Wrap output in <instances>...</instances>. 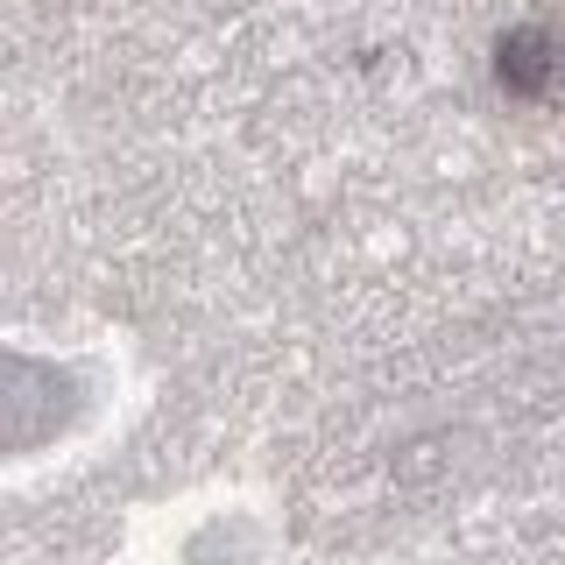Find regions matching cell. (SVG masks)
<instances>
[{
    "mask_svg": "<svg viewBox=\"0 0 565 565\" xmlns=\"http://www.w3.org/2000/svg\"><path fill=\"white\" fill-rule=\"evenodd\" d=\"M494 85L509 99H552L565 85V43H552L544 29H509L494 43Z\"/></svg>",
    "mask_w": 565,
    "mask_h": 565,
    "instance_id": "1",
    "label": "cell"
}]
</instances>
